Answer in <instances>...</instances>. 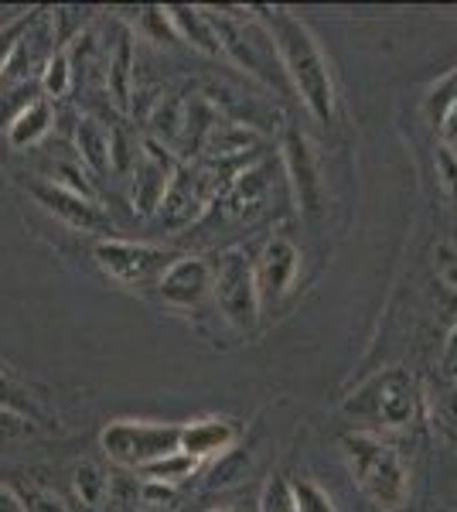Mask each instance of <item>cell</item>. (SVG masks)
Masks as SVG:
<instances>
[{"instance_id": "obj_1", "label": "cell", "mask_w": 457, "mask_h": 512, "mask_svg": "<svg viewBox=\"0 0 457 512\" xmlns=\"http://www.w3.org/2000/svg\"><path fill=\"white\" fill-rule=\"evenodd\" d=\"M260 21L267 24L273 48H277L280 69L290 86L301 93L307 113L318 123H335V79H331L328 59H324L318 38L311 35V28L294 18L284 7H256Z\"/></svg>"}, {"instance_id": "obj_2", "label": "cell", "mask_w": 457, "mask_h": 512, "mask_svg": "<svg viewBox=\"0 0 457 512\" xmlns=\"http://www.w3.org/2000/svg\"><path fill=\"white\" fill-rule=\"evenodd\" d=\"M338 444H342L345 465L365 499L379 512L403 509V502L410 499V468H406L403 454L382 434L372 431H348Z\"/></svg>"}, {"instance_id": "obj_3", "label": "cell", "mask_w": 457, "mask_h": 512, "mask_svg": "<svg viewBox=\"0 0 457 512\" xmlns=\"http://www.w3.org/2000/svg\"><path fill=\"white\" fill-rule=\"evenodd\" d=\"M420 410V386L410 369H382L345 400V417L359 420V431H400L410 427Z\"/></svg>"}, {"instance_id": "obj_4", "label": "cell", "mask_w": 457, "mask_h": 512, "mask_svg": "<svg viewBox=\"0 0 457 512\" xmlns=\"http://www.w3.org/2000/svg\"><path fill=\"white\" fill-rule=\"evenodd\" d=\"M99 444L120 468L144 472L154 461H164L181 451V424H154V420H113Z\"/></svg>"}, {"instance_id": "obj_5", "label": "cell", "mask_w": 457, "mask_h": 512, "mask_svg": "<svg viewBox=\"0 0 457 512\" xmlns=\"http://www.w3.org/2000/svg\"><path fill=\"white\" fill-rule=\"evenodd\" d=\"M205 14H209L215 35H219L222 52H226L239 69H246L249 76L273 82V76H277V69H280V59H277V48H273L267 24L256 18V14H229V11H205Z\"/></svg>"}, {"instance_id": "obj_6", "label": "cell", "mask_w": 457, "mask_h": 512, "mask_svg": "<svg viewBox=\"0 0 457 512\" xmlns=\"http://www.w3.org/2000/svg\"><path fill=\"white\" fill-rule=\"evenodd\" d=\"M212 297L222 318L236 332H253L260 321V294H256L253 263L243 250H229L212 267Z\"/></svg>"}, {"instance_id": "obj_7", "label": "cell", "mask_w": 457, "mask_h": 512, "mask_svg": "<svg viewBox=\"0 0 457 512\" xmlns=\"http://www.w3.org/2000/svg\"><path fill=\"white\" fill-rule=\"evenodd\" d=\"M96 263L106 277L120 280V284H151L171 270V263L178 260V253L161 250V246H147V243H127V239H99L96 243Z\"/></svg>"}, {"instance_id": "obj_8", "label": "cell", "mask_w": 457, "mask_h": 512, "mask_svg": "<svg viewBox=\"0 0 457 512\" xmlns=\"http://www.w3.org/2000/svg\"><path fill=\"white\" fill-rule=\"evenodd\" d=\"M284 164H287L290 185H294V198H297L301 216L318 219L324 209V178H321L318 154H314L311 140H307L301 130H287Z\"/></svg>"}, {"instance_id": "obj_9", "label": "cell", "mask_w": 457, "mask_h": 512, "mask_svg": "<svg viewBox=\"0 0 457 512\" xmlns=\"http://www.w3.org/2000/svg\"><path fill=\"white\" fill-rule=\"evenodd\" d=\"M297 270H301V250H297L287 236H273L270 243L263 246L260 260H256V267H253L260 308H270V304L284 301L297 280Z\"/></svg>"}, {"instance_id": "obj_10", "label": "cell", "mask_w": 457, "mask_h": 512, "mask_svg": "<svg viewBox=\"0 0 457 512\" xmlns=\"http://www.w3.org/2000/svg\"><path fill=\"white\" fill-rule=\"evenodd\" d=\"M174 175H178V161H174V154L164 144H157V140H147L144 151H140L137 178H134L137 212L151 216V212L161 209V202H164V195H168Z\"/></svg>"}, {"instance_id": "obj_11", "label": "cell", "mask_w": 457, "mask_h": 512, "mask_svg": "<svg viewBox=\"0 0 457 512\" xmlns=\"http://www.w3.org/2000/svg\"><path fill=\"white\" fill-rule=\"evenodd\" d=\"M38 198V205H45L52 216H58L65 226L82 229V233H113V222L103 209L86 195L65 192V188L52 185V181H41V185L31 188Z\"/></svg>"}, {"instance_id": "obj_12", "label": "cell", "mask_w": 457, "mask_h": 512, "mask_svg": "<svg viewBox=\"0 0 457 512\" xmlns=\"http://www.w3.org/2000/svg\"><path fill=\"white\" fill-rule=\"evenodd\" d=\"M157 291H161V297L168 304L191 308V304H198L205 294H212V267L202 256H178L168 274L161 277Z\"/></svg>"}, {"instance_id": "obj_13", "label": "cell", "mask_w": 457, "mask_h": 512, "mask_svg": "<svg viewBox=\"0 0 457 512\" xmlns=\"http://www.w3.org/2000/svg\"><path fill=\"white\" fill-rule=\"evenodd\" d=\"M239 424L229 417H205V420H195V424H185L181 427V451L195 461H205V458H222L236 448L239 441Z\"/></svg>"}, {"instance_id": "obj_14", "label": "cell", "mask_w": 457, "mask_h": 512, "mask_svg": "<svg viewBox=\"0 0 457 512\" xmlns=\"http://www.w3.org/2000/svg\"><path fill=\"white\" fill-rule=\"evenodd\" d=\"M52 123H55L52 99L38 96L7 123V140H11V147H35L52 134Z\"/></svg>"}, {"instance_id": "obj_15", "label": "cell", "mask_w": 457, "mask_h": 512, "mask_svg": "<svg viewBox=\"0 0 457 512\" xmlns=\"http://www.w3.org/2000/svg\"><path fill=\"white\" fill-rule=\"evenodd\" d=\"M168 14H171V24H174V31H178V38H185L188 45H195L198 52H205V55L222 52L219 35H215L205 7H168Z\"/></svg>"}, {"instance_id": "obj_16", "label": "cell", "mask_w": 457, "mask_h": 512, "mask_svg": "<svg viewBox=\"0 0 457 512\" xmlns=\"http://www.w3.org/2000/svg\"><path fill=\"white\" fill-rule=\"evenodd\" d=\"M79 140V158L93 175H106L110 171V130H103L96 120H79L76 130Z\"/></svg>"}, {"instance_id": "obj_17", "label": "cell", "mask_w": 457, "mask_h": 512, "mask_svg": "<svg viewBox=\"0 0 457 512\" xmlns=\"http://www.w3.org/2000/svg\"><path fill=\"white\" fill-rule=\"evenodd\" d=\"M72 485H76V492H79V499L86 502V506H103L106 502V495H110V478L103 475V468H96V465H79L76 472H72Z\"/></svg>"}, {"instance_id": "obj_18", "label": "cell", "mask_w": 457, "mask_h": 512, "mask_svg": "<svg viewBox=\"0 0 457 512\" xmlns=\"http://www.w3.org/2000/svg\"><path fill=\"white\" fill-rule=\"evenodd\" d=\"M198 468V461L195 458H188L185 451H178V454H171V458H164V461H154L151 468H144V482H157V485H171L174 482H181V478H188L191 472Z\"/></svg>"}, {"instance_id": "obj_19", "label": "cell", "mask_w": 457, "mask_h": 512, "mask_svg": "<svg viewBox=\"0 0 457 512\" xmlns=\"http://www.w3.org/2000/svg\"><path fill=\"white\" fill-rule=\"evenodd\" d=\"M41 89H45V99H58V96H65L69 93V86H72V59H69V52H55L52 59L45 62V69H41Z\"/></svg>"}, {"instance_id": "obj_20", "label": "cell", "mask_w": 457, "mask_h": 512, "mask_svg": "<svg viewBox=\"0 0 457 512\" xmlns=\"http://www.w3.org/2000/svg\"><path fill=\"white\" fill-rule=\"evenodd\" d=\"M430 417H434L437 431L444 434L447 441L457 444V383L434 393V400H430Z\"/></svg>"}, {"instance_id": "obj_21", "label": "cell", "mask_w": 457, "mask_h": 512, "mask_svg": "<svg viewBox=\"0 0 457 512\" xmlns=\"http://www.w3.org/2000/svg\"><path fill=\"white\" fill-rule=\"evenodd\" d=\"M35 18H38V11H28V14H18V18L0 24V82H4L7 65H11L14 52H18V45H21V38H24V31L35 24Z\"/></svg>"}, {"instance_id": "obj_22", "label": "cell", "mask_w": 457, "mask_h": 512, "mask_svg": "<svg viewBox=\"0 0 457 512\" xmlns=\"http://www.w3.org/2000/svg\"><path fill=\"white\" fill-rule=\"evenodd\" d=\"M106 79H110V89H113L116 103H127V89H130V38L116 41Z\"/></svg>"}, {"instance_id": "obj_23", "label": "cell", "mask_w": 457, "mask_h": 512, "mask_svg": "<svg viewBox=\"0 0 457 512\" xmlns=\"http://www.w3.org/2000/svg\"><path fill=\"white\" fill-rule=\"evenodd\" d=\"M0 407L24 417V420H38V407L31 403V396L24 393L21 386L4 373V369H0Z\"/></svg>"}, {"instance_id": "obj_24", "label": "cell", "mask_w": 457, "mask_h": 512, "mask_svg": "<svg viewBox=\"0 0 457 512\" xmlns=\"http://www.w3.org/2000/svg\"><path fill=\"white\" fill-rule=\"evenodd\" d=\"M260 512H301L297 509V495H294V485L287 478H270L267 489H263V499H260Z\"/></svg>"}, {"instance_id": "obj_25", "label": "cell", "mask_w": 457, "mask_h": 512, "mask_svg": "<svg viewBox=\"0 0 457 512\" xmlns=\"http://www.w3.org/2000/svg\"><path fill=\"white\" fill-rule=\"evenodd\" d=\"M434 277L447 294L457 297V246L454 243L434 246Z\"/></svg>"}, {"instance_id": "obj_26", "label": "cell", "mask_w": 457, "mask_h": 512, "mask_svg": "<svg viewBox=\"0 0 457 512\" xmlns=\"http://www.w3.org/2000/svg\"><path fill=\"white\" fill-rule=\"evenodd\" d=\"M457 103V72H451L444 82H437L434 93H430L427 99V117L434 127H440V120H444V113L451 110V106Z\"/></svg>"}, {"instance_id": "obj_27", "label": "cell", "mask_w": 457, "mask_h": 512, "mask_svg": "<svg viewBox=\"0 0 457 512\" xmlns=\"http://www.w3.org/2000/svg\"><path fill=\"white\" fill-rule=\"evenodd\" d=\"M294 495H297V509L301 512H338L335 502L328 499V492H321L314 482H297Z\"/></svg>"}, {"instance_id": "obj_28", "label": "cell", "mask_w": 457, "mask_h": 512, "mask_svg": "<svg viewBox=\"0 0 457 512\" xmlns=\"http://www.w3.org/2000/svg\"><path fill=\"white\" fill-rule=\"evenodd\" d=\"M437 175H440V185H444V192L457 202V154L447 151L444 144L437 147Z\"/></svg>"}, {"instance_id": "obj_29", "label": "cell", "mask_w": 457, "mask_h": 512, "mask_svg": "<svg viewBox=\"0 0 457 512\" xmlns=\"http://www.w3.org/2000/svg\"><path fill=\"white\" fill-rule=\"evenodd\" d=\"M24 502V512H65L62 499L48 489H31L28 495H21Z\"/></svg>"}, {"instance_id": "obj_30", "label": "cell", "mask_w": 457, "mask_h": 512, "mask_svg": "<svg viewBox=\"0 0 457 512\" xmlns=\"http://www.w3.org/2000/svg\"><path fill=\"white\" fill-rule=\"evenodd\" d=\"M437 130H440V140H444L447 151H454V154H457V103L444 113V120H440V127H437Z\"/></svg>"}, {"instance_id": "obj_31", "label": "cell", "mask_w": 457, "mask_h": 512, "mask_svg": "<svg viewBox=\"0 0 457 512\" xmlns=\"http://www.w3.org/2000/svg\"><path fill=\"white\" fill-rule=\"evenodd\" d=\"M24 427H28V420L0 407V431H4V434H18V431H24Z\"/></svg>"}, {"instance_id": "obj_32", "label": "cell", "mask_w": 457, "mask_h": 512, "mask_svg": "<svg viewBox=\"0 0 457 512\" xmlns=\"http://www.w3.org/2000/svg\"><path fill=\"white\" fill-rule=\"evenodd\" d=\"M0 512H24L21 495L14 489H7V485H0Z\"/></svg>"}, {"instance_id": "obj_33", "label": "cell", "mask_w": 457, "mask_h": 512, "mask_svg": "<svg viewBox=\"0 0 457 512\" xmlns=\"http://www.w3.org/2000/svg\"><path fill=\"white\" fill-rule=\"evenodd\" d=\"M454 362H457V328H454L451 342H447V366H454Z\"/></svg>"}, {"instance_id": "obj_34", "label": "cell", "mask_w": 457, "mask_h": 512, "mask_svg": "<svg viewBox=\"0 0 457 512\" xmlns=\"http://www.w3.org/2000/svg\"><path fill=\"white\" fill-rule=\"evenodd\" d=\"M209 512H236V509H209Z\"/></svg>"}]
</instances>
